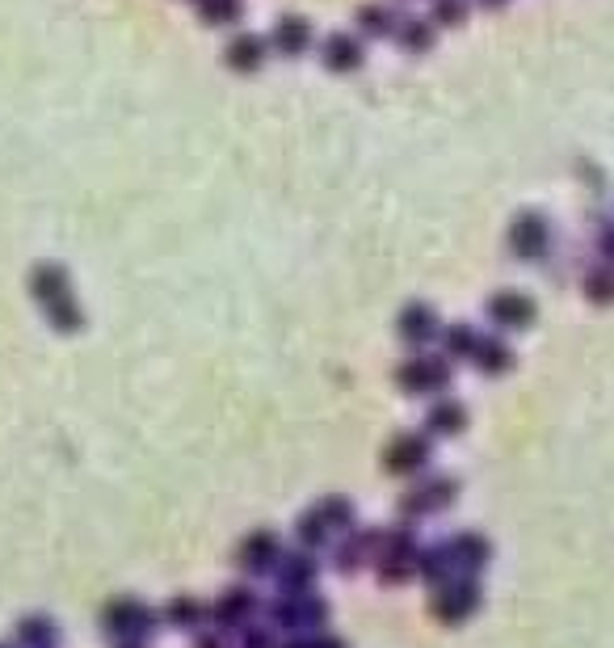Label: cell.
Wrapping results in <instances>:
<instances>
[{"instance_id":"cell-6","label":"cell","mask_w":614,"mask_h":648,"mask_svg":"<svg viewBox=\"0 0 614 648\" xmlns=\"http://www.w3.org/2000/svg\"><path fill=\"white\" fill-rule=\"evenodd\" d=\"M274 577H278V594H286V598H307V594H316V585H320L316 552H303V548L282 552Z\"/></svg>"},{"instance_id":"cell-25","label":"cell","mask_w":614,"mask_h":648,"mask_svg":"<svg viewBox=\"0 0 614 648\" xmlns=\"http://www.w3.org/2000/svg\"><path fill=\"white\" fill-rule=\"evenodd\" d=\"M118 648H143V644H118Z\"/></svg>"},{"instance_id":"cell-26","label":"cell","mask_w":614,"mask_h":648,"mask_svg":"<svg viewBox=\"0 0 614 648\" xmlns=\"http://www.w3.org/2000/svg\"><path fill=\"white\" fill-rule=\"evenodd\" d=\"M0 648H9V644H0Z\"/></svg>"},{"instance_id":"cell-18","label":"cell","mask_w":614,"mask_h":648,"mask_svg":"<svg viewBox=\"0 0 614 648\" xmlns=\"http://www.w3.org/2000/svg\"><path fill=\"white\" fill-rule=\"evenodd\" d=\"M434 329H438V320H434V312H429V308H408L400 316V333L408 341H429V337H434Z\"/></svg>"},{"instance_id":"cell-17","label":"cell","mask_w":614,"mask_h":648,"mask_svg":"<svg viewBox=\"0 0 614 648\" xmlns=\"http://www.w3.org/2000/svg\"><path fill=\"white\" fill-rule=\"evenodd\" d=\"M450 564H455V556H450V543H434V548H421V564L417 573L429 581V585H442Z\"/></svg>"},{"instance_id":"cell-11","label":"cell","mask_w":614,"mask_h":648,"mask_svg":"<svg viewBox=\"0 0 614 648\" xmlns=\"http://www.w3.org/2000/svg\"><path fill=\"white\" fill-rule=\"evenodd\" d=\"M429 606H434L446 623H455V619L476 611V585L472 581H442L434 590V598H429Z\"/></svg>"},{"instance_id":"cell-14","label":"cell","mask_w":614,"mask_h":648,"mask_svg":"<svg viewBox=\"0 0 614 648\" xmlns=\"http://www.w3.org/2000/svg\"><path fill=\"white\" fill-rule=\"evenodd\" d=\"M316 510H320V518H324V522H329V531H333V535H345V531H354V526H358L354 501H350V497H341V493L324 497V501L316 505Z\"/></svg>"},{"instance_id":"cell-10","label":"cell","mask_w":614,"mask_h":648,"mask_svg":"<svg viewBox=\"0 0 614 648\" xmlns=\"http://www.w3.org/2000/svg\"><path fill=\"white\" fill-rule=\"evenodd\" d=\"M425 459H429V442L421 434H400L392 447H387L383 468L392 472V476H413V472L425 468Z\"/></svg>"},{"instance_id":"cell-22","label":"cell","mask_w":614,"mask_h":648,"mask_svg":"<svg viewBox=\"0 0 614 648\" xmlns=\"http://www.w3.org/2000/svg\"><path fill=\"white\" fill-rule=\"evenodd\" d=\"M278 38H282V47H286V51H295V47H303V43H307V30H303V26H295V22H286Z\"/></svg>"},{"instance_id":"cell-8","label":"cell","mask_w":614,"mask_h":648,"mask_svg":"<svg viewBox=\"0 0 614 648\" xmlns=\"http://www.w3.org/2000/svg\"><path fill=\"white\" fill-rule=\"evenodd\" d=\"M450 501H455V480L434 476V480L417 484L413 493H404V497H400V514H404L408 522H413V518H425V514H434V510H446Z\"/></svg>"},{"instance_id":"cell-20","label":"cell","mask_w":614,"mask_h":648,"mask_svg":"<svg viewBox=\"0 0 614 648\" xmlns=\"http://www.w3.org/2000/svg\"><path fill=\"white\" fill-rule=\"evenodd\" d=\"M459 421H463V413L455 409V404H434V409H429V417H425L429 434H455Z\"/></svg>"},{"instance_id":"cell-21","label":"cell","mask_w":614,"mask_h":648,"mask_svg":"<svg viewBox=\"0 0 614 648\" xmlns=\"http://www.w3.org/2000/svg\"><path fill=\"white\" fill-rule=\"evenodd\" d=\"M240 648H282V640L274 627H249V632H240Z\"/></svg>"},{"instance_id":"cell-12","label":"cell","mask_w":614,"mask_h":648,"mask_svg":"<svg viewBox=\"0 0 614 648\" xmlns=\"http://www.w3.org/2000/svg\"><path fill=\"white\" fill-rule=\"evenodd\" d=\"M446 379H450V371H446V362H438V358H413V362H404L400 367V383L413 396H429V392L446 388Z\"/></svg>"},{"instance_id":"cell-1","label":"cell","mask_w":614,"mask_h":648,"mask_svg":"<svg viewBox=\"0 0 614 648\" xmlns=\"http://www.w3.org/2000/svg\"><path fill=\"white\" fill-rule=\"evenodd\" d=\"M421 564V548L413 526H392V531L379 535V552H375V573L383 585H404L408 577L417 573Z\"/></svg>"},{"instance_id":"cell-5","label":"cell","mask_w":614,"mask_h":648,"mask_svg":"<svg viewBox=\"0 0 614 648\" xmlns=\"http://www.w3.org/2000/svg\"><path fill=\"white\" fill-rule=\"evenodd\" d=\"M261 611V598L249 590V585H232V590H223L211 606V627L219 636H240L249 632L253 619Z\"/></svg>"},{"instance_id":"cell-9","label":"cell","mask_w":614,"mask_h":648,"mask_svg":"<svg viewBox=\"0 0 614 648\" xmlns=\"http://www.w3.org/2000/svg\"><path fill=\"white\" fill-rule=\"evenodd\" d=\"M379 535L383 531H366V526H354V531H345L341 539H337V548H333V560H337V569L341 573H358L366 560H375V552H379Z\"/></svg>"},{"instance_id":"cell-19","label":"cell","mask_w":614,"mask_h":648,"mask_svg":"<svg viewBox=\"0 0 614 648\" xmlns=\"http://www.w3.org/2000/svg\"><path fill=\"white\" fill-rule=\"evenodd\" d=\"M450 556H455L459 569H480L488 548H484V539L480 535H459L455 543H450Z\"/></svg>"},{"instance_id":"cell-16","label":"cell","mask_w":614,"mask_h":648,"mask_svg":"<svg viewBox=\"0 0 614 648\" xmlns=\"http://www.w3.org/2000/svg\"><path fill=\"white\" fill-rule=\"evenodd\" d=\"M17 640H22V648H55L59 632H55V623L47 615H34V619L17 623Z\"/></svg>"},{"instance_id":"cell-2","label":"cell","mask_w":614,"mask_h":648,"mask_svg":"<svg viewBox=\"0 0 614 648\" xmlns=\"http://www.w3.org/2000/svg\"><path fill=\"white\" fill-rule=\"evenodd\" d=\"M324 623H329V602L320 594H307V598L278 594L270 602V627L278 636H316L324 632Z\"/></svg>"},{"instance_id":"cell-23","label":"cell","mask_w":614,"mask_h":648,"mask_svg":"<svg viewBox=\"0 0 614 648\" xmlns=\"http://www.w3.org/2000/svg\"><path fill=\"white\" fill-rule=\"evenodd\" d=\"M198 648H228L219 632H198Z\"/></svg>"},{"instance_id":"cell-7","label":"cell","mask_w":614,"mask_h":648,"mask_svg":"<svg viewBox=\"0 0 614 648\" xmlns=\"http://www.w3.org/2000/svg\"><path fill=\"white\" fill-rule=\"evenodd\" d=\"M278 560H282V543H278V535L270 531V526H257V531H249V535H244V543H240V552H236V564H240L244 577L274 573Z\"/></svg>"},{"instance_id":"cell-3","label":"cell","mask_w":614,"mask_h":648,"mask_svg":"<svg viewBox=\"0 0 614 648\" xmlns=\"http://www.w3.org/2000/svg\"><path fill=\"white\" fill-rule=\"evenodd\" d=\"M34 299L43 303V312L51 316L55 329H64V333L80 329V308H76L72 282L59 266H38L34 270Z\"/></svg>"},{"instance_id":"cell-15","label":"cell","mask_w":614,"mask_h":648,"mask_svg":"<svg viewBox=\"0 0 614 648\" xmlns=\"http://www.w3.org/2000/svg\"><path fill=\"white\" fill-rule=\"evenodd\" d=\"M295 539H299L303 552H320L324 543H333V531H329V522L320 518V510H307V514L295 522Z\"/></svg>"},{"instance_id":"cell-24","label":"cell","mask_w":614,"mask_h":648,"mask_svg":"<svg viewBox=\"0 0 614 648\" xmlns=\"http://www.w3.org/2000/svg\"><path fill=\"white\" fill-rule=\"evenodd\" d=\"M316 648H345V640L333 636V632H320V636H316Z\"/></svg>"},{"instance_id":"cell-4","label":"cell","mask_w":614,"mask_h":648,"mask_svg":"<svg viewBox=\"0 0 614 648\" xmlns=\"http://www.w3.org/2000/svg\"><path fill=\"white\" fill-rule=\"evenodd\" d=\"M101 627H106L118 644H143L160 627V615L139 598H114L106 611H101Z\"/></svg>"},{"instance_id":"cell-13","label":"cell","mask_w":614,"mask_h":648,"mask_svg":"<svg viewBox=\"0 0 614 648\" xmlns=\"http://www.w3.org/2000/svg\"><path fill=\"white\" fill-rule=\"evenodd\" d=\"M160 619L169 627H177V632H202V627L211 623V606H202L194 594H177V598H169Z\"/></svg>"}]
</instances>
